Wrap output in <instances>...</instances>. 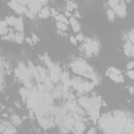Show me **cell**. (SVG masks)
I'll use <instances>...</instances> for the list:
<instances>
[{"label":"cell","instance_id":"28","mask_svg":"<svg viewBox=\"0 0 134 134\" xmlns=\"http://www.w3.org/2000/svg\"><path fill=\"white\" fill-rule=\"evenodd\" d=\"M25 41H26L28 44H34V43H35V42H34V40H32V39H29V38H26V39H25Z\"/></svg>","mask_w":134,"mask_h":134},{"label":"cell","instance_id":"30","mask_svg":"<svg viewBox=\"0 0 134 134\" xmlns=\"http://www.w3.org/2000/svg\"><path fill=\"white\" fill-rule=\"evenodd\" d=\"M88 133H89V134H91V133H95V129H92V128H91V129L88 131Z\"/></svg>","mask_w":134,"mask_h":134},{"label":"cell","instance_id":"7","mask_svg":"<svg viewBox=\"0 0 134 134\" xmlns=\"http://www.w3.org/2000/svg\"><path fill=\"white\" fill-rule=\"evenodd\" d=\"M17 31H22L23 30V19L21 17L17 18V22H16V25H15Z\"/></svg>","mask_w":134,"mask_h":134},{"label":"cell","instance_id":"13","mask_svg":"<svg viewBox=\"0 0 134 134\" xmlns=\"http://www.w3.org/2000/svg\"><path fill=\"white\" fill-rule=\"evenodd\" d=\"M60 112H61V108H58V107H50L49 108V113L51 115H58Z\"/></svg>","mask_w":134,"mask_h":134},{"label":"cell","instance_id":"19","mask_svg":"<svg viewBox=\"0 0 134 134\" xmlns=\"http://www.w3.org/2000/svg\"><path fill=\"white\" fill-rule=\"evenodd\" d=\"M16 132V129L15 128H13L9 124H7V127H6V129H5V131H4V133H15Z\"/></svg>","mask_w":134,"mask_h":134},{"label":"cell","instance_id":"2","mask_svg":"<svg viewBox=\"0 0 134 134\" xmlns=\"http://www.w3.org/2000/svg\"><path fill=\"white\" fill-rule=\"evenodd\" d=\"M77 103H79V105L81 106V107H83V108H85V109H87L88 111L91 109V107H92V105L90 104V99L88 98V97H80L79 98V100H77Z\"/></svg>","mask_w":134,"mask_h":134},{"label":"cell","instance_id":"22","mask_svg":"<svg viewBox=\"0 0 134 134\" xmlns=\"http://www.w3.org/2000/svg\"><path fill=\"white\" fill-rule=\"evenodd\" d=\"M7 25H8L7 21H6V20H3V21H1V23H0V28H6Z\"/></svg>","mask_w":134,"mask_h":134},{"label":"cell","instance_id":"3","mask_svg":"<svg viewBox=\"0 0 134 134\" xmlns=\"http://www.w3.org/2000/svg\"><path fill=\"white\" fill-rule=\"evenodd\" d=\"M51 96L52 98H62L64 96V91H63V87L59 86L54 89H52L51 91Z\"/></svg>","mask_w":134,"mask_h":134},{"label":"cell","instance_id":"9","mask_svg":"<svg viewBox=\"0 0 134 134\" xmlns=\"http://www.w3.org/2000/svg\"><path fill=\"white\" fill-rule=\"evenodd\" d=\"M19 92H20V95L22 96L23 99H26V98L29 96V89H27L26 87H25V88H21V89L19 90Z\"/></svg>","mask_w":134,"mask_h":134},{"label":"cell","instance_id":"5","mask_svg":"<svg viewBox=\"0 0 134 134\" xmlns=\"http://www.w3.org/2000/svg\"><path fill=\"white\" fill-rule=\"evenodd\" d=\"M69 23L71 24V26H72V29H73L74 31L79 32V31L81 30V26H80V24H79V22L76 21V19H75V18L71 17V18H70V20H69Z\"/></svg>","mask_w":134,"mask_h":134},{"label":"cell","instance_id":"21","mask_svg":"<svg viewBox=\"0 0 134 134\" xmlns=\"http://www.w3.org/2000/svg\"><path fill=\"white\" fill-rule=\"evenodd\" d=\"M109 72H112L114 74H120V70H118V69H116L114 67H110L109 68Z\"/></svg>","mask_w":134,"mask_h":134},{"label":"cell","instance_id":"4","mask_svg":"<svg viewBox=\"0 0 134 134\" xmlns=\"http://www.w3.org/2000/svg\"><path fill=\"white\" fill-rule=\"evenodd\" d=\"M108 76L112 80V81H114V82H116V83H121V82H124V77H122V75H120V74H114V73H112V72H109L108 71Z\"/></svg>","mask_w":134,"mask_h":134},{"label":"cell","instance_id":"11","mask_svg":"<svg viewBox=\"0 0 134 134\" xmlns=\"http://www.w3.org/2000/svg\"><path fill=\"white\" fill-rule=\"evenodd\" d=\"M92 88H93V84L88 83V82H83V89H84V92H89L90 90H92Z\"/></svg>","mask_w":134,"mask_h":134},{"label":"cell","instance_id":"15","mask_svg":"<svg viewBox=\"0 0 134 134\" xmlns=\"http://www.w3.org/2000/svg\"><path fill=\"white\" fill-rule=\"evenodd\" d=\"M55 19H57V21H59V22L68 23V20H67V18H66L64 15H57V16H55Z\"/></svg>","mask_w":134,"mask_h":134},{"label":"cell","instance_id":"20","mask_svg":"<svg viewBox=\"0 0 134 134\" xmlns=\"http://www.w3.org/2000/svg\"><path fill=\"white\" fill-rule=\"evenodd\" d=\"M119 2V0H108V4L111 6V7H114L115 5H117Z\"/></svg>","mask_w":134,"mask_h":134},{"label":"cell","instance_id":"14","mask_svg":"<svg viewBox=\"0 0 134 134\" xmlns=\"http://www.w3.org/2000/svg\"><path fill=\"white\" fill-rule=\"evenodd\" d=\"M5 20L7 21V23H8V25H10V26H15V25H16V22H17V19H16L15 17H13V16H10V17H7V18H6Z\"/></svg>","mask_w":134,"mask_h":134},{"label":"cell","instance_id":"1","mask_svg":"<svg viewBox=\"0 0 134 134\" xmlns=\"http://www.w3.org/2000/svg\"><path fill=\"white\" fill-rule=\"evenodd\" d=\"M113 10L115 12V14H117L119 17L124 18L126 15H127V12H126V4L125 2H121L120 4H117L113 7Z\"/></svg>","mask_w":134,"mask_h":134},{"label":"cell","instance_id":"27","mask_svg":"<svg viewBox=\"0 0 134 134\" xmlns=\"http://www.w3.org/2000/svg\"><path fill=\"white\" fill-rule=\"evenodd\" d=\"M31 39L34 40V42H35V43L39 41V38H38V37H37V36H36L35 34H32V36H31Z\"/></svg>","mask_w":134,"mask_h":134},{"label":"cell","instance_id":"18","mask_svg":"<svg viewBox=\"0 0 134 134\" xmlns=\"http://www.w3.org/2000/svg\"><path fill=\"white\" fill-rule=\"evenodd\" d=\"M74 8H76V4L71 1H68L67 2V10H72Z\"/></svg>","mask_w":134,"mask_h":134},{"label":"cell","instance_id":"29","mask_svg":"<svg viewBox=\"0 0 134 134\" xmlns=\"http://www.w3.org/2000/svg\"><path fill=\"white\" fill-rule=\"evenodd\" d=\"M76 39H77V40H80V41H83V40H84L83 35H82V34H79V35L76 36Z\"/></svg>","mask_w":134,"mask_h":134},{"label":"cell","instance_id":"12","mask_svg":"<svg viewBox=\"0 0 134 134\" xmlns=\"http://www.w3.org/2000/svg\"><path fill=\"white\" fill-rule=\"evenodd\" d=\"M57 27H58V29L61 30V31H65V30H67V28H68L67 23L59 22V21H58V23H57Z\"/></svg>","mask_w":134,"mask_h":134},{"label":"cell","instance_id":"23","mask_svg":"<svg viewBox=\"0 0 134 134\" xmlns=\"http://www.w3.org/2000/svg\"><path fill=\"white\" fill-rule=\"evenodd\" d=\"M8 27H6V28H1L0 29V34H1V36H5L6 34H8Z\"/></svg>","mask_w":134,"mask_h":134},{"label":"cell","instance_id":"32","mask_svg":"<svg viewBox=\"0 0 134 134\" xmlns=\"http://www.w3.org/2000/svg\"><path fill=\"white\" fill-rule=\"evenodd\" d=\"M39 1H40V2L42 3V4H45V3L47 2V0H39Z\"/></svg>","mask_w":134,"mask_h":134},{"label":"cell","instance_id":"8","mask_svg":"<svg viewBox=\"0 0 134 134\" xmlns=\"http://www.w3.org/2000/svg\"><path fill=\"white\" fill-rule=\"evenodd\" d=\"M23 40H24V36H23L22 31H18V32L15 34V40H14V41H16L17 43L21 44V43L23 42Z\"/></svg>","mask_w":134,"mask_h":134},{"label":"cell","instance_id":"6","mask_svg":"<svg viewBox=\"0 0 134 134\" xmlns=\"http://www.w3.org/2000/svg\"><path fill=\"white\" fill-rule=\"evenodd\" d=\"M49 15H50V9L48 7H42V9L39 13L40 18H47V17H49Z\"/></svg>","mask_w":134,"mask_h":134},{"label":"cell","instance_id":"26","mask_svg":"<svg viewBox=\"0 0 134 134\" xmlns=\"http://www.w3.org/2000/svg\"><path fill=\"white\" fill-rule=\"evenodd\" d=\"M133 67H134V62H130V63H128V65H127V68H128L129 70H131Z\"/></svg>","mask_w":134,"mask_h":134},{"label":"cell","instance_id":"24","mask_svg":"<svg viewBox=\"0 0 134 134\" xmlns=\"http://www.w3.org/2000/svg\"><path fill=\"white\" fill-rule=\"evenodd\" d=\"M69 40H70V42L73 44V45H76V42H77V39L75 38V37H73V36H71L70 38H69Z\"/></svg>","mask_w":134,"mask_h":134},{"label":"cell","instance_id":"10","mask_svg":"<svg viewBox=\"0 0 134 134\" xmlns=\"http://www.w3.org/2000/svg\"><path fill=\"white\" fill-rule=\"evenodd\" d=\"M38 67V71H39V75H40V77H41V81H44L48 75L46 74V71L41 67V66H37Z\"/></svg>","mask_w":134,"mask_h":134},{"label":"cell","instance_id":"31","mask_svg":"<svg viewBox=\"0 0 134 134\" xmlns=\"http://www.w3.org/2000/svg\"><path fill=\"white\" fill-rule=\"evenodd\" d=\"M74 16H75L76 18H80V13H79L77 10H75V13H74Z\"/></svg>","mask_w":134,"mask_h":134},{"label":"cell","instance_id":"25","mask_svg":"<svg viewBox=\"0 0 134 134\" xmlns=\"http://www.w3.org/2000/svg\"><path fill=\"white\" fill-rule=\"evenodd\" d=\"M128 75H129V77L134 80V70H129L128 71Z\"/></svg>","mask_w":134,"mask_h":134},{"label":"cell","instance_id":"16","mask_svg":"<svg viewBox=\"0 0 134 134\" xmlns=\"http://www.w3.org/2000/svg\"><path fill=\"white\" fill-rule=\"evenodd\" d=\"M107 15H108V19L110 21H113L114 20V17H115V12L113 9H108L107 10Z\"/></svg>","mask_w":134,"mask_h":134},{"label":"cell","instance_id":"17","mask_svg":"<svg viewBox=\"0 0 134 134\" xmlns=\"http://www.w3.org/2000/svg\"><path fill=\"white\" fill-rule=\"evenodd\" d=\"M12 121L14 125H20L21 124V118L18 115H13L12 116Z\"/></svg>","mask_w":134,"mask_h":134}]
</instances>
